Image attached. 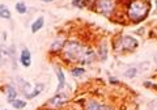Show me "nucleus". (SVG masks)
Instances as JSON below:
<instances>
[{
  "mask_svg": "<svg viewBox=\"0 0 157 110\" xmlns=\"http://www.w3.org/2000/svg\"><path fill=\"white\" fill-rule=\"evenodd\" d=\"M151 11V3L147 0H132L127 7V17L132 22H141Z\"/></svg>",
  "mask_w": 157,
  "mask_h": 110,
  "instance_id": "f257e3e1",
  "label": "nucleus"
},
{
  "mask_svg": "<svg viewBox=\"0 0 157 110\" xmlns=\"http://www.w3.org/2000/svg\"><path fill=\"white\" fill-rule=\"evenodd\" d=\"M85 50H86V46H84L81 42L71 39V41H66L64 46L62 49V57L64 61L70 63L80 62Z\"/></svg>",
  "mask_w": 157,
  "mask_h": 110,
  "instance_id": "f03ea898",
  "label": "nucleus"
},
{
  "mask_svg": "<svg viewBox=\"0 0 157 110\" xmlns=\"http://www.w3.org/2000/svg\"><path fill=\"white\" fill-rule=\"evenodd\" d=\"M139 46V42L131 36H122L114 42V50L118 53H130Z\"/></svg>",
  "mask_w": 157,
  "mask_h": 110,
  "instance_id": "7ed1b4c3",
  "label": "nucleus"
},
{
  "mask_svg": "<svg viewBox=\"0 0 157 110\" xmlns=\"http://www.w3.org/2000/svg\"><path fill=\"white\" fill-rule=\"evenodd\" d=\"M115 8H117V0H96L94 6H93V9L97 13L104 14V16L107 17L115 12Z\"/></svg>",
  "mask_w": 157,
  "mask_h": 110,
  "instance_id": "20e7f679",
  "label": "nucleus"
},
{
  "mask_svg": "<svg viewBox=\"0 0 157 110\" xmlns=\"http://www.w3.org/2000/svg\"><path fill=\"white\" fill-rule=\"evenodd\" d=\"M68 102V96L63 92L56 93L55 96H52L51 98H48V101L46 102L45 106L50 110H55V109H60Z\"/></svg>",
  "mask_w": 157,
  "mask_h": 110,
  "instance_id": "39448f33",
  "label": "nucleus"
},
{
  "mask_svg": "<svg viewBox=\"0 0 157 110\" xmlns=\"http://www.w3.org/2000/svg\"><path fill=\"white\" fill-rule=\"evenodd\" d=\"M11 63V54H9V47H7L4 43L0 45V66L7 67Z\"/></svg>",
  "mask_w": 157,
  "mask_h": 110,
  "instance_id": "423d86ee",
  "label": "nucleus"
},
{
  "mask_svg": "<svg viewBox=\"0 0 157 110\" xmlns=\"http://www.w3.org/2000/svg\"><path fill=\"white\" fill-rule=\"evenodd\" d=\"M18 61L20 63H21V66L22 67H30V64H32V53L29 51V49L26 47H24L21 50V54H20V57H18Z\"/></svg>",
  "mask_w": 157,
  "mask_h": 110,
  "instance_id": "0eeeda50",
  "label": "nucleus"
},
{
  "mask_svg": "<svg viewBox=\"0 0 157 110\" xmlns=\"http://www.w3.org/2000/svg\"><path fill=\"white\" fill-rule=\"evenodd\" d=\"M84 110H111V108L105 104L96 101V100H89V101L85 104Z\"/></svg>",
  "mask_w": 157,
  "mask_h": 110,
  "instance_id": "6e6552de",
  "label": "nucleus"
},
{
  "mask_svg": "<svg viewBox=\"0 0 157 110\" xmlns=\"http://www.w3.org/2000/svg\"><path fill=\"white\" fill-rule=\"evenodd\" d=\"M16 81H17V84H18V88H20V91H21V93L26 97L28 94L32 92V89H33L32 84L29 83V81H26V80L21 79V77H17V79H16Z\"/></svg>",
  "mask_w": 157,
  "mask_h": 110,
  "instance_id": "1a4fd4ad",
  "label": "nucleus"
},
{
  "mask_svg": "<svg viewBox=\"0 0 157 110\" xmlns=\"http://www.w3.org/2000/svg\"><path fill=\"white\" fill-rule=\"evenodd\" d=\"M94 59H96L94 50L90 49V47H86L85 53H84V55H82V58H81V61L78 63H81V64H90L92 62H94Z\"/></svg>",
  "mask_w": 157,
  "mask_h": 110,
  "instance_id": "9d476101",
  "label": "nucleus"
},
{
  "mask_svg": "<svg viewBox=\"0 0 157 110\" xmlns=\"http://www.w3.org/2000/svg\"><path fill=\"white\" fill-rule=\"evenodd\" d=\"M66 43V39L64 37H58L52 41L51 46H50V53H56V51H62L63 46H64Z\"/></svg>",
  "mask_w": 157,
  "mask_h": 110,
  "instance_id": "9b49d317",
  "label": "nucleus"
},
{
  "mask_svg": "<svg viewBox=\"0 0 157 110\" xmlns=\"http://www.w3.org/2000/svg\"><path fill=\"white\" fill-rule=\"evenodd\" d=\"M56 76H58V88H56V93L62 92L63 88L66 87V75L63 72V69L56 68Z\"/></svg>",
  "mask_w": 157,
  "mask_h": 110,
  "instance_id": "f8f14e48",
  "label": "nucleus"
},
{
  "mask_svg": "<svg viewBox=\"0 0 157 110\" xmlns=\"http://www.w3.org/2000/svg\"><path fill=\"white\" fill-rule=\"evenodd\" d=\"M6 94H7V102L12 104L17 98V89L9 84V85L6 87Z\"/></svg>",
  "mask_w": 157,
  "mask_h": 110,
  "instance_id": "ddd939ff",
  "label": "nucleus"
},
{
  "mask_svg": "<svg viewBox=\"0 0 157 110\" xmlns=\"http://www.w3.org/2000/svg\"><path fill=\"white\" fill-rule=\"evenodd\" d=\"M43 91H45V84H36V85L33 87V89H32V92L28 94L26 96V98L28 100H32V98H36L37 96H39V94H41Z\"/></svg>",
  "mask_w": 157,
  "mask_h": 110,
  "instance_id": "4468645a",
  "label": "nucleus"
},
{
  "mask_svg": "<svg viewBox=\"0 0 157 110\" xmlns=\"http://www.w3.org/2000/svg\"><path fill=\"white\" fill-rule=\"evenodd\" d=\"M45 25V17L39 16L38 18H36V21L32 24V33H38Z\"/></svg>",
  "mask_w": 157,
  "mask_h": 110,
  "instance_id": "2eb2a0df",
  "label": "nucleus"
},
{
  "mask_svg": "<svg viewBox=\"0 0 157 110\" xmlns=\"http://www.w3.org/2000/svg\"><path fill=\"white\" fill-rule=\"evenodd\" d=\"M0 18H3V20H11L12 18V13L6 4H0Z\"/></svg>",
  "mask_w": 157,
  "mask_h": 110,
  "instance_id": "dca6fc26",
  "label": "nucleus"
},
{
  "mask_svg": "<svg viewBox=\"0 0 157 110\" xmlns=\"http://www.w3.org/2000/svg\"><path fill=\"white\" fill-rule=\"evenodd\" d=\"M98 57H100L101 61H106V58H107V46H106V42H102L100 46H98Z\"/></svg>",
  "mask_w": 157,
  "mask_h": 110,
  "instance_id": "f3484780",
  "label": "nucleus"
},
{
  "mask_svg": "<svg viewBox=\"0 0 157 110\" xmlns=\"http://www.w3.org/2000/svg\"><path fill=\"white\" fill-rule=\"evenodd\" d=\"M14 9H16V12L18 14H25L28 12V7L24 2H17L16 6H14Z\"/></svg>",
  "mask_w": 157,
  "mask_h": 110,
  "instance_id": "a211bd4d",
  "label": "nucleus"
},
{
  "mask_svg": "<svg viewBox=\"0 0 157 110\" xmlns=\"http://www.w3.org/2000/svg\"><path fill=\"white\" fill-rule=\"evenodd\" d=\"M12 106L14 109H17V110H21V109H24L26 106V101H25V100H21V98H16L12 102Z\"/></svg>",
  "mask_w": 157,
  "mask_h": 110,
  "instance_id": "6ab92c4d",
  "label": "nucleus"
},
{
  "mask_svg": "<svg viewBox=\"0 0 157 110\" xmlns=\"http://www.w3.org/2000/svg\"><path fill=\"white\" fill-rule=\"evenodd\" d=\"M71 73H72L75 77H78V76H81V75L85 73V68H84V67H73V68L71 69Z\"/></svg>",
  "mask_w": 157,
  "mask_h": 110,
  "instance_id": "aec40b11",
  "label": "nucleus"
},
{
  "mask_svg": "<svg viewBox=\"0 0 157 110\" xmlns=\"http://www.w3.org/2000/svg\"><path fill=\"white\" fill-rule=\"evenodd\" d=\"M136 73H137V68L131 67V68H128V69H127V71L124 72V76L128 77V79H132V77L136 76Z\"/></svg>",
  "mask_w": 157,
  "mask_h": 110,
  "instance_id": "412c9836",
  "label": "nucleus"
},
{
  "mask_svg": "<svg viewBox=\"0 0 157 110\" xmlns=\"http://www.w3.org/2000/svg\"><path fill=\"white\" fill-rule=\"evenodd\" d=\"M72 6L73 7H77V8H82V7H84V2H82V0H73Z\"/></svg>",
  "mask_w": 157,
  "mask_h": 110,
  "instance_id": "4be33fe9",
  "label": "nucleus"
},
{
  "mask_svg": "<svg viewBox=\"0 0 157 110\" xmlns=\"http://www.w3.org/2000/svg\"><path fill=\"white\" fill-rule=\"evenodd\" d=\"M39 2H43V3H51L54 0H39Z\"/></svg>",
  "mask_w": 157,
  "mask_h": 110,
  "instance_id": "5701e85b",
  "label": "nucleus"
},
{
  "mask_svg": "<svg viewBox=\"0 0 157 110\" xmlns=\"http://www.w3.org/2000/svg\"><path fill=\"white\" fill-rule=\"evenodd\" d=\"M110 83H113V84H118V81H117V80H114V79H110Z\"/></svg>",
  "mask_w": 157,
  "mask_h": 110,
  "instance_id": "b1692460",
  "label": "nucleus"
},
{
  "mask_svg": "<svg viewBox=\"0 0 157 110\" xmlns=\"http://www.w3.org/2000/svg\"><path fill=\"white\" fill-rule=\"evenodd\" d=\"M156 7H157V0H156Z\"/></svg>",
  "mask_w": 157,
  "mask_h": 110,
  "instance_id": "393cba45",
  "label": "nucleus"
},
{
  "mask_svg": "<svg viewBox=\"0 0 157 110\" xmlns=\"http://www.w3.org/2000/svg\"><path fill=\"white\" fill-rule=\"evenodd\" d=\"M156 63H157V57H156Z\"/></svg>",
  "mask_w": 157,
  "mask_h": 110,
  "instance_id": "a878e982",
  "label": "nucleus"
},
{
  "mask_svg": "<svg viewBox=\"0 0 157 110\" xmlns=\"http://www.w3.org/2000/svg\"><path fill=\"white\" fill-rule=\"evenodd\" d=\"M3 110H8V109H3Z\"/></svg>",
  "mask_w": 157,
  "mask_h": 110,
  "instance_id": "bb28decb",
  "label": "nucleus"
}]
</instances>
